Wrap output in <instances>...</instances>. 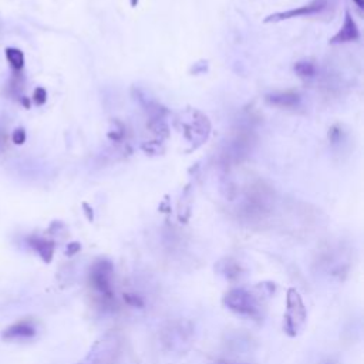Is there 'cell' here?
<instances>
[{"instance_id": "cell-1", "label": "cell", "mask_w": 364, "mask_h": 364, "mask_svg": "<svg viewBox=\"0 0 364 364\" xmlns=\"http://www.w3.org/2000/svg\"><path fill=\"white\" fill-rule=\"evenodd\" d=\"M245 287H234L224 296V305L237 315L249 319H262L263 316V298Z\"/></svg>"}, {"instance_id": "cell-2", "label": "cell", "mask_w": 364, "mask_h": 364, "mask_svg": "<svg viewBox=\"0 0 364 364\" xmlns=\"http://www.w3.org/2000/svg\"><path fill=\"white\" fill-rule=\"evenodd\" d=\"M306 320H308V312L301 294L295 287L287 289L286 313H284V323H283L284 333L289 337H296L303 329Z\"/></svg>"}, {"instance_id": "cell-3", "label": "cell", "mask_w": 364, "mask_h": 364, "mask_svg": "<svg viewBox=\"0 0 364 364\" xmlns=\"http://www.w3.org/2000/svg\"><path fill=\"white\" fill-rule=\"evenodd\" d=\"M121 351V340L117 333H106L96 341L80 364H115Z\"/></svg>"}, {"instance_id": "cell-4", "label": "cell", "mask_w": 364, "mask_h": 364, "mask_svg": "<svg viewBox=\"0 0 364 364\" xmlns=\"http://www.w3.org/2000/svg\"><path fill=\"white\" fill-rule=\"evenodd\" d=\"M113 276L114 265L108 259L96 261L90 269V284L96 290L97 295L106 303L114 301V289H113Z\"/></svg>"}, {"instance_id": "cell-5", "label": "cell", "mask_w": 364, "mask_h": 364, "mask_svg": "<svg viewBox=\"0 0 364 364\" xmlns=\"http://www.w3.org/2000/svg\"><path fill=\"white\" fill-rule=\"evenodd\" d=\"M326 8V0H315L310 5H306L301 9H292L287 12H280V13H275L270 15L269 18L265 19V23H270V22H283V20H289L294 18H302V16H312L316 15L319 12H322Z\"/></svg>"}, {"instance_id": "cell-6", "label": "cell", "mask_w": 364, "mask_h": 364, "mask_svg": "<svg viewBox=\"0 0 364 364\" xmlns=\"http://www.w3.org/2000/svg\"><path fill=\"white\" fill-rule=\"evenodd\" d=\"M37 333L36 325L32 319H22L9 327H6L2 333V337L5 340H27L33 339Z\"/></svg>"}, {"instance_id": "cell-7", "label": "cell", "mask_w": 364, "mask_h": 364, "mask_svg": "<svg viewBox=\"0 0 364 364\" xmlns=\"http://www.w3.org/2000/svg\"><path fill=\"white\" fill-rule=\"evenodd\" d=\"M360 37L358 29L356 22L353 20L351 15L349 12H346L344 16V23L341 26V29L330 39L332 44H340V43H349V42H354Z\"/></svg>"}, {"instance_id": "cell-8", "label": "cell", "mask_w": 364, "mask_h": 364, "mask_svg": "<svg viewBox=\"0 0 364 364\" xmlns=\"http://www.w3.org/2000/svg\"><path fill=\"white\" fill-rule=\"evenodd\" d=\"M299 94L294 92H277L266 96V101L280 108H292L299 104Z\"/></svg>"}, {"instance_id": "cell-9", "label": "cell", "mask_w": 364, "mask_h": 364, "mask_svg": "<svg viewBox=\"0 0 364 364\" xmlns=\"http://www.w3.org/2000/svg\"><path fill=\"white\" fill-rule=\"evenodd\" d=\"M27 244L30 245L32 249L36 251V253L46 262L50 263L54 255V242L44 239V238H39V237H30L27 239Z\"/></svg>"}, {"instance_id": "cell-10", "label": "cell", "mask_w": 364, "mask_h": 364, "mask_svg": "<svg viewBox=\"0 0 364 364\" xmlns=\"http://www.w3.org/2000/svg\"><path fill=\"white\" fill-rule=\"evenodd\" d=\"M216 270L220 272L222 276H225L228 280H231V282L238 280L241 277V275H242L241 265L237 261H234V259L221 261L220 263H218Z\"/></svg>"}, {"instance_id": "cell-11", "label": "cell", "mask_w": 364, "mask_h": 364, "mask_svg": "<svg viewBox=\"0 0 364 364\" xmlns=\"http://www.w3.org/2000/svg\"><path fill=\"white\" fill-rule=\"evenodd\" d=\"M5 54H6V58L11 64V67L15 70V71H20L25 65V54L22 50L16 49V47H8L5 50Z\"/></svg>"}, {"instance_id": "cell-12", "label": "cell", "mask_w": 364, "mask_h": 364, "mask_svg": "<svg viewBox=\"0 0 364 364\" xmlns=\"http://www.w3.org/2000/svg\"><path fill=\"white\" fill-rule=\"evenodd\" d=\"M295 71L298 73V76L308 79L315 75V65L309 61H299L295 64Z\"/></svg>"}, {"instance_id": "cell-13", "label": "cell", "mask_w": 364, "mask_h": 364, "mask_svg": "<svg viewBox=\"0 0 364 364\" xmlns=\"http://www.w3.org/2000/svg\"><path fill=\"white\" fill-rule=\"evenodd\" d=\"M123 299L124 302L131 306V308H138V309H142L145 306V302L142 301L141 296L135 295V294H124L123 295Z\"/></svg>"}, {"instance_id": "cell-14", "label": "cell", "mask_w": 364, "mask_h": 364, "mask_svg": "<svg viewBox=\"0 0 364 364\" xmlns=\"http://www.w3.org/2000/svg\"><path fill=\"white\" fill-rule=\"evenodd\" d=\"M33 101L36 106H43L47 101V92L43 87H37L33 93Z\"/></svg>"}, {"instance_id": "cell-15", "label": "cell", "mask_w": 364, "mask_h": 364, "mask_svg": "<svg viewBox=\"0 0 364 364\" xmlns=\"http://www.w3.org/2000/svg\"><path fill=\"white\" fill-rule=\"evenodd\" d=\"M12 139L16 145H22L26 142V131L25 128H16L13 135H12Z\"/></svg>"}, {"instance_id": "cell-16", "label": "cell", "mask_w": 364, "mask_h": 364, "mask_svg": "<svg viewBox=\"0 0 364 364\" xmlns=\"http://www.w3.org/2000/svg\"><path fill=\"white\" fill-rule=\"evenodd\" d=\"M80 249H82V245H80L79 242H71V244H68V245H67L65 255H67V256H73V255L79 253V252H80Z\"/></svg>"}, {"instance_id": "cell-17", "label": "cell", "mask_w": 364, "mask_h": 364, "mask_svg": "<svg viewBox=\"0 0 364 364\" xmlns=\"http://www.w3.org/2000/svg\"><path fill=\"white\" fill-rule=\"evenodd\" d=\"M84 209H86V212H87L89 220H90V221H93V211L89 208V205H87V203H84Z\"/></svg>"}, {"instance_id": "cell-18", "label": "cell", "mask_w": 364, "mask_h": 364, "mask_svg": "<svg viewBox=\"0 0 364 364\" xmlns=\"http://www.w3.org/2000/svg\"><path fill=\"white\" fill-rule=\"evenodd\" d=\"M353 2L357 5V8H358V9H361V8H363V5H364L363 0H353Z\"/></svg>"}, {"instance_id": "cell-19", "label": "cell", "mask_w": 364, "mask_h": 364, "mask_svg": "<svg viewBox=\"0 0 364 364\" xmlns=\"http://www.w3.org/2000/svg\"><path fill=\"white\" fill-rule=\"evenodd\" d=\"M22 103H23V106H25L26 108H30V101H29L27 99H23V100H22Z\"/></svg>"}, {"instance_id": "cell-20", "label": "cell", "mask_w": 364, "mask_h": 364, "mask_svg": "<svg viewBox=\"0 0 364 364\" xmlns=\"http://www.w3.org/2000/svg\"><path fill=\"white\" fill-rule=\"evenodd\" d=\"M216 364H232V363H227V361H220V363H216Z\"/></svg>"}, {"instance_id": "cell-21", "label": "cell", "mask_w": 364, "mask_h": 364, "mask_svg": "<svg viewBox=\"0 0 364 364\" xmlns=\"http://www.w3.org/2000/svg\"><path fill=\"white\" fill-rule=\"evenodd\" d=\"M327 364H333V363H327Z\"/></svg>"}]
</instances>
